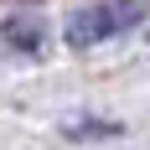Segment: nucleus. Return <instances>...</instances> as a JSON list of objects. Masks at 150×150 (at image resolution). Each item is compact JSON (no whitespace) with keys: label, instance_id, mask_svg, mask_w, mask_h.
Returning a JSON list of instances; mask_svg holds the SVG:
<instances>
[{"label":"nucleus","instance_id":"1","mask_svg":"<svg viewBox=\"0 0 150 150\" xmlns=\"http://www.w3.org/2000/svg\"><path fill=\"white\" fill-rule=\"evenodd\" d=\"M150 11V0H98V5H83L78 16H67V47L73 52H88V47L119 36V31L140 26V16Z\"/></svg>","mask_w":150,"mask_h":150}]
</instances>
